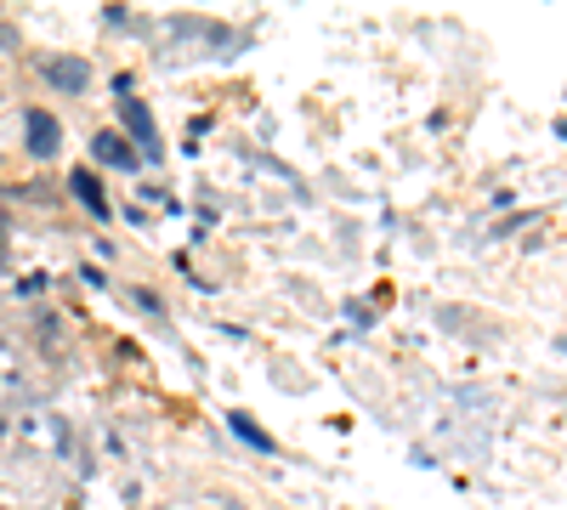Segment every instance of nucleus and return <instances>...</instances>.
I'll return each instance as SVG.
<instances>
[{"instance_id": "1", "label": "nucleus", "mask_w": 567, "mask_h": 510, "mask_svg": "<svg viewBox=\"0 0 567 510\" xmlns=\"http://www.w3.org/2000/svg\"><path fill=\"white\" fill-rule=\"evenodd\" d=\"M18 437H23V448H34V454H45V459H63V454H69V431H63L58 414H23Z\"/></svg>"}, {"instance_id": "2", "label": "nucleus", "mask_w": 567, "mask_h": 510, "mask_svg": "<svg viewBox=\"0 0 567 510\" xmlns=\"http://www.w3.org/2000/svg\"><path fill=\"white\" fill-rule=\"evenodd\" d=\"M120 119H125L131 143H136V159H159V125H154L148 103H142V97H120Z\"/></svg>"}, {"instance_id": "3", "label": "nucleus", "mask_w": 567, "mask_h": 510, "mask_svg": "<svg viewBox=\"0 0 567 510\" xmlns=\"http://www.w3.org/2000/svg\"><path fill=\"white\" fill-rule=\"evenodd\" d=\"M40 74L52 80L58 91H69V97H80V91L91 85V63L85 58H40Z\"/></svg>"}, {"instance_id": "4", "label": "nucleus", "mask_w": 567, "mask_h": 510, "mask_svg": "<svg viewBox=\"0 0 567 510\" xmlns=\"http://www.w3.org/2000/svg\"><path fill=\"white\" fill-rule=\"evenodd\" d=\"M58 143H63V125L45 114V108H29V154H34V159H52Z\"/></svg>"}, {"instance_id": "5", "label": "nucleus", "mask_w": 567, "mask_h": 510, "mask_svg": "<svg viewBox=\"0 0 567 510\" xmlns=\"http://www.w3.org/2000/svg\"><path fill=\"white\" fill-rule=\"evenodd\" d=\"M91 154H97L103 165H114V170H136V165H142V159H136V148L125 143L120 131H97V136H91Z\"/></svg>"}, {"instance_id": "6", "label": "nucleus", "mask_w": 567, "mask_h": 510, "mask_svg": "<svg viewBox=\"0 0 567 510\" xmlns=\"http://www.w3.org/2000/svg\"><path fill=\"white\" fill-rule=\"evenodd\" d=\"M69 188H74V199H80L91 216H97V221L109 216V199H103V188H97V176H91V170H74V176H69Z\"/></svg>"}, {"instance_id": "7", "label": "nucleus", "mask_w": 567, "mask_h": 510, "mask_svg": "<svg viewBox=\"0 0 567 510\" xmlns=\"http://www.w3.org/2000/svg\"><path fill=\"white\" fill-rule=\"evenodd\" d=\"M227 426L239 431V437H245L250 448H261V454H278V443H272V437H267V431H261V426L250 420V414H227Z\"/></svg>"}, {"instance_id": "8", "label": "nucleus", "mask_w": 567, "mask_h": 510, "mask_svg": "<svg viewBox=\"0 0 567 510\" xmlns=\"http://www.w3.org/2000/svg\"><path fill=\"white\" fill-rule=\"evenodd\" d=\"M0 45H7V52H12V45H18V40H12V29H7V23H0Z\"/></svg>"}, {"instance_id": "9", "label": "nucleus", "mask_w": 567, "mask_h": 510, "mask_svg": "<svg viewBox=\"0 0 567 510\" xmlns=\"http://www.w3.org/2000/svg\"><path fill=\"white\" fill-rule=\"evenodd\" d=\"M0 233H7V216H0Z\"/></svg>"}]
</instances>
